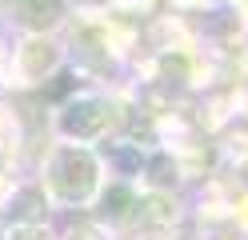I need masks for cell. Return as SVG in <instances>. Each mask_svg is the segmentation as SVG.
<instances>
[{
  "label": "cell",
  "mask_w": 248,
  "mask_h": 240,
  "mask_svg": "<svg viewBox=\"0 0 248 240\" xmlns=\"http://www.w3.org/2000/svg\"><path fill=\"white\" fill-rule=\"evenodd\" d=\"M8 240H48V232L36 228V224H16V228L8 232Z\"/></svg>",
  "instance_id": "obj_7"
},
{
  "label": "cell",
  "mask_w": 248,
  "mask_h": 240,
  "mask_svg": "<svg viewBox=\"0 0 248 240\" xmlns=\"http://www.w3.org/2000/svg\"><path fill=\"white\" fill-rule=\"evenodd\" d=\"M104 116L108 108L100 100H76L64 108V116H60V132L64 136H76V140H92L104 132Z\"/></svg>",
  "instance_id": "obj_2"
},
{
  "label": "cell",
  "mask_w": 248,
  "mask_h": 240,
  "mask_svg": "<svg viewBox=\"0 0 248 240\" xmlns=\"http://www.w3.org/2000/svg\"><path fill=\"white\" fill-rule=\"evenodd\" d=\"M72 240H100V232L88 224V228H76V236H72Z\"/></svg>",
  "instance_id": "obj_10"
},
{
  "label": "cell",
  "mask_w": 248,
  "mask_h": 240,
  "mask_svg": "<svg viewBox=\"0 0 248 240\" xmlns=\"http://www.w3.org/2000/svg\"><path fill=\"white\" fill-rule=\"evenodd\" d=\"M48 176H52V188L64 200H84L96 188V160L84 148H64V152H56Z\"/></svg>",
  "instance_id": "obj_1"
},
{
  "label": "cell",
  "mask_w": 248,
  "mask_h": 240,
  "mask_svg": "<svg viewBox=\"0 0 248 240\" xmlns=\"http://www.w3.org/2000/svg\"><path fill=\"white\" fill-rule=\"evenodd\" d=\"M56 64V48L52 44H44V40H28L24 48H20V68L28 72V76H44Z\"/></svg>",
  "instance_id": "obj_4"
},
{
  "label": "cell",
  "mask_w": 248,
  "mask_h": 240,
  "mask_svg": "<svg viewBox=\"0 0 248 240\" xmlns=\"http://www.w3.org/2000/svg\"><path fill=\"white\" fill-rule=\"evenodd\" d=\"M12 8L28 28H52L64 16V0H12Z\"/></svg>",
  "instance_id": "obj_3"
},
{
  "label": "cell",
  "mask_w": 248,
  "mask_h": 240,
  "mask_svg": "<svg viewBox=\"0 0 248 240\" xmlns=\"http://www.w3.org/2000/svg\"><path fill=\"white\" fill-rule=\"evenodd\" d=\"M128 208H132V192L128 188H108L104 192V216L124 220V216H128Z\"/></svg>",
  "instance_id": "obj_5"
},
{
  "label": "cell",
  "mask_w": 248,
  "mask_h": 240,
  "mask_svg": "<svg viewBox=\"0 0 248 240\" xmlns=\"http://www.w3.org/2000/svg\"><path fill=\"white\" fill-rule=\"evenodd\" d=\"M144 220H148V224H164V220H172V208H168L160 196H152V200L144 204Z\"/></svg>",
  "instance_id": "obj_6"
},
{
  "label": "cell",
  "mask_w": 248,
  "mask_h": 240,
  "mask_svg": "<svg viewBox=\"0 0 248 240\" xmlns=\"http://www.w3.org/2000/svg\"><path fill=\"white\" fill-rule=\"evenodd\" d=\"M36 200H40L36 192H20V196H16V208H12V212H16V216H24V220H32V216H36V208H32Z\"/></svg>",
  "instance_id": "obj_8"
},
{
  "label": "cell",
  "mask_w": 248,
  "mask_h": 240,
  "mask_svg": "<svg viewBox=\"0 0 248 240\" xmlns=\"http://www.w3.org/2000/svg\"><path fill=\"white\" fill-rule=\"evenodd\" d=\"M84 4H104V0H84Z\"/></svg>",
  "instance_id": "obj_11"
},
{
  "label": "cell",
  "mask_w": 248,
  "mask_h": 240,
  "mask_svg": "<svg viewBox=\"0 0 248 240\" xmlns=\"http://www.w3.org/2000/svg\"><path fill=\"white\" fill-rule=\"evenodd\" d=\"M152 180H156V184H172V164H168V156L152 160Z\"/></svg>",
  "instance_id": "obj_9"
}]
</instances>
